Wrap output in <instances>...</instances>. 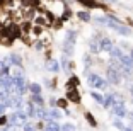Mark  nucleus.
<instances>
[{"mask_svg": "<svg viewBox=\"0 0 133 131\" xmlns=\"http://www.w3.org/2000/svg\"><path fill=\"white\" fill-rule=\"evenodd\" d=\"M121 72H119V68H118V61H111V65L108 66V70H106V80L109 82V84L113 85H119L121 84Z\"/></svg>", "mask_w": 133, "mask_h": 131, "instance_id": "1", "label": "nucleus"}, {"mask_svg": "<svg viewBox=\"0 0 133 131\" xmlns=\"http://www.w3.org/2000/svg\"><path fill=\"white\" fill-rule=\"evenodd\" d=\"M87 84H89L92 89H99V90H106L109 87V82L104 80V78L97 73H89L87 75Z\"/></svg>", "mask_w": 133, "mask_h": 131, "instance_id": "2", "label": "nucleus"}, {"mask_svg": "<svg viewBox=\"0 0 133 131\" xmlns=\"http://www.w3.org/2000/svg\"><path fill=\"white\" fill-rule=\"evenodd\" d=\"M26 119H28V114L19 109L9 118V124L10 126H26Z\"/></svg>", "mask_w": 133, "mask_h": 131, "instance_id": "3", "label": "nucleus"}, {"mask_svg": "<svg viewBox=\"0 0 133 131\" xmlns=\"http://www.w3.org/2000/svg\"><path fill=\"white\" fill-rule=\"evenodd\" d=\"M111 112H113V116H116V118H119V119H123V118H126V116H128L126 104L123 102V100H118L116 104L111 107Z\"/></svg>", "mask_w": 133, "mask_h": 131, "instance_id": "4", "label": "nucleus"}, {"mask_svg": "<svg viewBox=\"0 0 133 131\" xmlns=\"http://www.w3.org/2000/svg\"><path fill=\"white\" fill-rule=\"evenodd\" d=\"M75 39H77V34H75L74 31H70L68 34H66V38H65V54H72L74 53V44H75Z\"/></svg>", "mask_w": 133, "mask_h": 131, "instance_id": "5", "label": "nucleus"}, {"mask_svg": "<svg viewBox=\"0 0 133 131\" xmlns=\"http://www.w3.org/2000/svg\"><path fill=\"white\" fill-rule=\"evenodd\" d=\"M118 100H121L119 97H118V94H108V95L104 97V102H102V107L104 109H111L114 104H116Z\"/></svg>", "mask_w": 133, "mask_h": 131, "instance_id": "6", "label": "nucleus"}, {"mask_svg": "<svg viewBox=\"0 0 133 131\" xmlns=\"http://www.w3.org/2000/svg\"><path fill=\"white\" fill-rule=\"evenodd\" d=\"M101 36H96V38H92L90 39V43H89V48H90V53H99L101 51Z\"/></svg>", "mask_w": 133, "mask_h": 131, "instance_id": "7", "label": "nucleus"}, {"mask_svg": "<svg viewBox=\"0 0 133 131\" xmlns=\"http://www.w3.org/2000/svg\"><path fill=\"white\" fill-rule=\"evenodd\" d=\"M109 56H111V60H113V61H119V60L125 56V53H123L121 48H116V46H114L113 50L109 51Z\"/></svg>", "mask_w": 133, "mask_h": 131, "instance_id": "8", "label": "nucleus"}, {"mask_svg": "<svg viewBox=\"0 0 133 131\" xmlns=\"http://www.w3.org/2000/svg\"><path fill=\"white\" fill-rule=\"evenodd\" d=\"M99 44H101V51H108V53L114 48L113 41H111L109 38H101V43H99Z\"/></svg>", "mask_w": 133, "mask_h": 131, "instance_id": "9", "label": "nucleus"}, {"mask_svg": "<svg viewBox=\"0 0 133 131\" xmlns=\"http://www.w3.org/2000/svg\"><path fill=\"white\" fill-rule=\"evenodd\" d=\"M44 131H62V126H60L56 121H48L46 123V129Z\"/></svg>", "mask_w": 133, "mask_h": 131, "instance_id": "10", "label": "nucleus"}, {"mask_svg": "<svg viewBox=\"0 0 133 131\" xmlns=\"http://www.w3.org/2000/svg\"><path fill=\"white\" fill-rule=\"evenodd\" d=\"M46 70H50V72H58L60 70V63L56 61V60H50L46 65Z\"/></svg>", "mask_w": 133, "mask_h": 131, "instance_id": "11", "label": "nucleus"}, {"mask_svg": "<svg viewBox=\"0 0 133 131\" xmlns=\"http://www.w3.org/2000/svg\"><path fill=\"white\" fill-rule=\"evenodd\" d=\"M62 118V111L60 109H51L50 111V121H56Z\"/></svg>", "mask_w": 133, "mask_h": 131, "instance_id": "12", "label": "nucleus"}, {"mask_svg": "<svg viewBox=\"0 0 133 131\" xmlns=\"http://www.w3.org/2000/svg\"><path fill=\"white\" fill-rule=\"evenodd\" d=\"M9 61L12 63V65H16V66H21V56L16 53H12L10 56H9Z\"/></svg>", "mask_w": 133, "mask_h": 131, "instance_id": "13", "label": "nucleus"}, {"mask_svg": "<svg viewBox=\"0 0 133 131\" xmlns=\"http://www.w3.org/2000/svg\"><path fill=\"white\" fill-rule=\"evenodd\" d=\"M29 90H31L32 95H39V94H41V85L39 84H31L29 85Z\"/></svg>", "mask_w": 133, "mask_h": 131, "instance_id": "14", "label": "nucleus"}, {"mask_svg": "<svg viewBox=\"0 0 133 131\" xmlns=\"http://www.w3.org/2000/svg\"><path fill=\"white\" fill-rule=\"evenodd\" d=\"M26 114H28V118H36V109H34V104H32V102H29V104H28Z\"/></svg>", "mask_w": 133, "mask_h": 131, "instance_id": "15", "label": "nucleus"}, {"mask_svg": "<svg viewBox=\"0 0 133 131\" xmlns=\"http://www.w3.org/2000/svg\"><path fill=\"white\" fill-rule=\"evenodd\" d=\"M113 126L114 128H118V129H121V131H125V123H123V121L121 119H119V118H114V119H113Z\"/></svg>", "mask_w": 133, "mask_h": 131, "instance_id": "16", "label": "nucleus"}, {"mask_svg": "<svg viewBox=\"0 0 133 131\" xmlns=\"http://www.w3.org/2000/svg\"><path fill=\"white\" fill-rule=\"evenodd\" d=\"M90 95H92V99H94L96 102H99V104H102V102H104V97H102L99 92H90Z\"/></svg>", "mask_w": 133, "mask_h": 131, "instance_id": "17", "label": "nucleus"}, {"mask_svg": "<svg viewBox=\"0 0 133 131\" xmlns=\"http://www.w3.org/2000/svg\"><path fill=\"white\" fill-rule=\"evenodd\" d=\"M78 19L89 22V20H90V14H89V12H78Z\"/></svg>", "mask_w": 133, "mask_h": 131, "instance_id": "18", "label": "nucleus"}, {"mask_svg": "<svg viewBox=\"0 0 133 131\" xmlns=\"http://www.w3.org/2000/svg\"><path fill=\"white\" fill-rule=\"evenodd\" d=\"M62 131H75V126L72 123H66L65 126H62Z\"/></svg>", "mask_w": 133, "mask_h": 131, "instance_id": "19", "label": "nucleus"}, {"mask_svg": "<svg viewBox=\"0 0 133 131\" xmlns=\"http://www.w3.org/2000/svg\"><path fill=\"white\" fill-rule=\"evenodd\" d=\"M32 100H34V104H38L39 107H41V106H43V102H44V100L41 99L39 95H32Z\"/></svg>", "mask_w": 133, "mask_h": 131, "instance_id": "20", "label": "nucleus"}, {"mask_svg": "<svg viewBox=\"0 0 133 131\" xmlns=\"http://www.w3.org/2000/svg\"><path fill=\"white\" fill-rule=\"evenodd\" d=\"M5 109H7V106H5V102H0V116H4Z\"/></svg>", "mask_w": 133, "mask_h": 131, "instance_id": "21", "label": "nucleus"}, {"mask_svg": "<svg viewBox=\"0 0 133 131\" xmlns=\"http://www.w3.org/2000/svg\"><path fill=\"white\" fill-rule=\"evenodd\" d=\"M68 97H70V99H74L75 102H78V95H77V92H70V94H68Z\"/></svg>", "mask_w": 133, "mask_h": 131, "instance_id": "22", "label": "nucleus"}, {"mask_svg": "<svg viewBox=\"0 0 133 131\" xmlns=\"http://www.w3.org/2000/svg\"><path fill=\"white\" fill-rule=\"evenodd\" d=\"M24 131H36V128L32 126V124H26V126H24Z\"/></svg>", "mask_w": 133, "mask_h": 131, "instance_id": "23", "label": "nucleus"}, {"mask_svg": "<svg viewBox=\"0 0 133 131\" xmlns=\"http://www.w3.org/2000/svg\"><path fill=\"white\" fill-rule=\"evenodd\" d=\"M7 123V118H2V116H0V124H5Z\"/></svg>", "mask_w": 133, "mask_h": 131, "instance_id": "24", "label": "nucleus"}, {"mask_svg": "<svg viewBox=\"0 0 133 131\" xmlns=\"http://www.w3.org/2000/svg\"><path fill=\"white\" fill-rule=\"evenodd\" d=\"M125 131H133V126H126V128H125Z\"/></svg>", "mask_w": 133, "mask_h": 131, "instance_id": "25", "label": "nucleus"}, {"mask_svg": "<svg viewBox=\"0 0 133 131\" xmlns=\"http://www.w3.org/2000/svg\"><path fill=\"white\" fill-rule=\"evenodd\" d=\"M128 118H130V121H131V124H133V112H130V116H128Z\"/></svg>", "mask_w": 133, "mask_h": 131, "instance_id": "26", "label": "nucleus"}, {"mask_svg": "<svg viewBox=\"0 0 133 131\" xmlns=\"http://www.w3.org/2000/svg\"><path fill=\"white\" fill-rule=\"evenodd\" d=\"M2 131H12V129H10V128H4V129H2Z\"/></svg>", "mask_w": 133, "mask_h": 131, "instance_id": "27", "label": "nucleus"}, {"mask_svg": "<svg viewBox=\"0 0 133 131\" xmlns=\"http://www.w3.org/2000/svg\"><path fill=\"white\" fill-rule=\"evenodd\" d=\"M130 56H131V60H133V50H131V53H130Z\"/></svg>", "mask_w": 133, "mask_h": 131, "instance_id": "28", "label": "nucleus"}, {"mask_svg": "<svg viewBox=\"0 0 133 131\" xmlns=\"http://www.w3.org/2000/svg\"><path fill=\"white\" fill-rule=\"evenodd\" d=\"M131 104H133V100H131Z\"/></svg>", "mask_w": 133, "mask_h": 131, "instance_id": "29", "label": "nucleus"}]
</instances>
